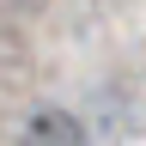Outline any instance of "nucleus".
<instances>
[{
	"label": "nucleus",
	"instance_id": "nucleus-1",
	"mask_svg": "<svg viewBox=\"0 0 146 146\" xmlns=\"http://www.w3.org/2000/svg\"><path fill=\"white\" fill-rule=\"evenodd\" d=\"M25 146H91V134H85V122L73 110L49 104V110H36L25 122Z\"/></svg>",
	"mask_w": 146,
	"mask_h": 146
}]
</instances>
